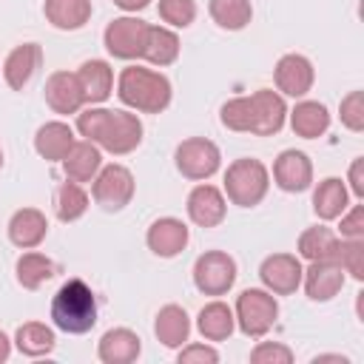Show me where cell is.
Listing matches in <instances>:
<instances>
[{"mask_svg":"<svg viewBox=\"0 0 364 364\" xmlns=\"http://www.w3.org/2000/svg\"><path fill=\"white\" fill-rule=\"evenodd\" d=\"M51 321L68 336H82L97 324V296L82 279H68L51 299Z\"/></svg>","mask_w":364,"mask_h":364,"instance_id":"2","label":"cell"},{"mask_svg":"<svg viewBox=\"0 0 364 364\" xmlns=\"http://www.w3.org/2000/svg\"><path fill=\"white\" fill-rule=\"evenodd\" d=\"M117 97L125 108L139 114H162L171 105L173 88L162 71L145 65H128L117 77Z\"/></svg>","mask_w":364,"mask_h":364,"instance_id":"1","label":"cell"},{"mask_svg":"<svg viewBox=\"0 0 364 364\" xmlns=\"http://www.w3.org/2000/svg\"><path fill=\"white\" fill-rule=\"evenodd\" d=\"M142 353V338L131 327H111L102 333L97 344V355L102 364H134Z\"/></svg>","mask_w":364,"mask_h":364,"instance_id":"19","label":"cell"},{"mask_svg":"<svg viewBox=\"0 0 364 364\" xmlns=\"http://www.w3.org/2000/svg\"><path fill=\"white\" fill-rule=\"evenodd\" d=\"M179 34L168 26H148V37H145V51L142 60H148L156 68H165L171 63H176L179 57Z\"/></svg>","mask_w":364,"mask_h":364,"instance_id":"29","label":"cell"},{"mask_svg":"<svg viewBox=\"0 0 364 364\" xmlns=\"http://www.w3.org/2000/svg\"><path fill=\"white\" fill-rule=\"evenodd\" d=\"M350 208V191L347 182L338 176H327L313 188V213L321 222H333L338 219L344 210Z\"/></svg>","mask_w":364,"mask_h":364,"instance_id":"24","label":"cell"},{"mask_svg":"<svg viewBox=\"0 0 364 364\" xmlns=\"http://www.w3.org/2000/svg\"><path fill=\"white\" fill-rule=\"evenodd\" d=\"M233 318H236V327L247 338H262L273 330V324L279 318V301L264 287H247L236 296Z\"/></svg>","mask_w":364,"mask_h":364,"instance_id":"4","label":"cell"},{"mask_svg":"<svg viewBox=\"0 0 364 364\" xmlns=\"http://www.w3.org/2000/svg\"><path fill=\"white\" fill-rule=\"evenodd\" d=\"M253 100V114H256V125H253V134L256 136H273L284 128L287 122V102L279 91H270V88H259L250 94Z\"/></svg>","mask_w":364,"mask_h":364,"instance_id":"18","label":"cell"},{"mask_svg":"<svg viewBox=\"0 0 364 364\" xmlns=\"http://www.w3.org/2000/svg\"><path fill=\"white\" fill-rule=\"evenodd\" d=\"M91 0H46L43 14L60 31H77L91 20Z\"/></svg>","mask_w":364,"mask_h":364,"instance_id":"27","label":"cell"},{"mask_svg":"<svg viewBox=\"0 0 364 364\" xmlns=\"http://www.w3.org/2000/svg\"><path fill=\"white\" fill-rule=\"evenodd\" d=\"M40 63H43V48L37 43H20V46H14L9 51V57H6V63H3V80H6V85L11 91H23L31 82V77L37 74Z\"/></svg>","mask_w":364,"mask_h":364,"instance_id":"17","label":"cell"},{"mask_svg":"<svg viewBox=\"0 0 364 364\" xmlns=\"http://www.w3.org/2000/svg\"><path fill=\"white\" fill-rule=\"evenodd\" d=\"M219 122H222L228 131L253 134V125H256L253 100H250V97H230V100L219 108Z\"/></svg>","mask_w":364,"mask_h":364,"instance_id":"35","label":"cell"},{"mask_svg":"<svg viewBox=\"0 0 364 364\" xmlns=\"http://www.w3.org/2000/svg\"><path fill=\"white\" fill-rule=\"evenodd\" d=\"M173 165L185 179L205 182L222 168V151L216 142H210L205 136H191V139H182L176 145Z\"/></svg>","mask_w":364,"mask_h":364,"instance_id":"5","label":"cell"},{"mask_svg":"<svg viewBox=\"0 0 364 364\" xmlns=\"http://www.w3.org/2000/svg\"><path fill=\"white\" fill-rule=\"evenodd\" d=\"M46 102L54 114H77L82 105H85V94L80 88V80L74 71H54L48 80H46Z\"/></svg>","mask_w":364,"mask_h":364,"instance_id":"16","label":"cell"},{"mask_svg":"<svg viewBox=\"0 0 364 364\" xmlns=\"http://www.w3.org/2000/svg\"><path fill=\"white\" fill-rule=\"evenodd\" d=\"M14 273H17V284L26 287V290H37L43 287L51 276H54V262L37 250H28L17 259L14 264Z\"/></svg>","mask_w":364,"mask_h":364,"instance_id":"32","label":"cell"},{"mask_svg":"<svg viewBox=\"0 0 364 364\" xmlns=\"http://www.w3.org/2000/svg\"><path fill=\"white\" fill-rule=\"evenodd\" d=\"M193 287L205 296H225L236 284V259L225 250H205L193 262Z\"/></svg>","mask_w":364,"mask_h":364,"instance_id":"6","label":"cell"},{"mask_svg":"<svg viewBox=\"0 0 364 364\" xmlns=\"http://www.w3.org/2000/svg\"><path fill=\"white\" fill-rule=\"evenodd\" d=\"M88 210V193L80 182L65 179L54 193V213L60 222H77Z\"/></svg>","mask_w":364,"mask_h":364,"instance_id":"34","label":"cell"},{"mask_svg":"<svg viewBox=\"0 0 364 364\" xmlns=\"http://www.w3.org/2000/svg\"><path fill=\"white\" fill-rule=\"evenodd\" d=\"M102 168V148L97 142L80 139L71 145V151L63 156V173L71 182H91Z\"/></svg>","mask_w":364,"mask_h":364,"instance_id":"21","label":"cell"},{"mask_svg":"<svg viewBox=\"0 0 364 364\" xmlns=\"http://www.w3.org/2000/svg\"><path fill=\"white\" fill-rule=\"evenodd\" d=\"M48 236V219L37 208H20L9 219V242L20 250H34Z\"/></svg>","mask_w":364,"mask_h":364,"instance_id":"20","label":"cell"},{"mask_svg":"<svg viewBox=\"0 0 364 364\" xmlns=\"http://www.w3.org/2000/svg\"><path fill=\"white\" fill-rule=\"evenodd\" d=\"M0 168H3V151H0Z\"/></svg>","mask_w":364,"mask_h":364,"instance_id":"46","label":"cell"},{"mask_svg":"<svg viewBox=\"0 0 364 364\" xmlns=\"http://www.w3.org/2000/svg\"><path fill=\"white\" fill-rule=\"evenodd\" d=\"M273 182L284 193H301L313 185V162L304 151L287 148L273 162Z\"/></svg>","mask_w":364,"mask_h":364,"instance_id":"13","label":"cell"},{"mask_svg":"<svg viewBox=\"0 0 364 364\" xmlns=\"http://www.w3.org/2000/svg\"><path fill=\"white\" fill-rule=\"evenodd\" d=\"M347 273L341 270V264L336 259H318L310 262L301 273V284L310 301H330L341 293Z\"/></svg>","mask_w":364,"mask_h":364,"instance_id":"11","label":"cell"},{"mask_svg":"<svg viewBox=\"0 0 364 364\" xmlns=\"http://www.w3.org/2000/svg\"><path fill=\"white\" fill-rule=\"evenodd\" d=\"M250 361L253 364H290L293 361V350L282 341H259L250 350Z\"/></svg>","mask_w":364,"mask_h":364,"instance_id":"40","label":"cell"},{"mask_svg":"<svg viewBox=\"0 0 364 364\" xmlns=\"http://www.w3.org/2000/svg\"><path fill=\"white\" fill-rule=\"evenodd\" d=\"M176 361L179 364H216L219 353L210 344H182Z\"/></svg>","mask_w":364,"mask_h":364,"instance_id":"42","label":"cell"},{"mask_svg":"<svg viewBox=\"0 0 364 364\" xmlns=\"http://www.w3.org/2000/svg\"><path fill=\"white\" fill-rule=\"evenodd\" d=\"M148 26L145 20H139L136 14H122L117 20H111L102 31V46L111 57L117 60H142L145 51V37H148Z\"/></svg>","mask_w":364,"mask_h":364,"instance_id":"7","label":"cell"},{"mask_svg":"<svg viewBox=\"0 0 364 364\" xmlns=\"http://www.w3.org/2000/svg\"><path fill=\"white\" fill-rule=\"evenodd\" d=\"M273 80H276V88L284 97L299 100L313 88L316 68L304 54H284V57H279V63L273 68Z\"/></svg>","mask_w":364,"mask_h":364,"instance_id":"12","label":"cell"},{"mask_svg":"<svg viewBox=\"0 0 364 364\" xmlns=\"http://www.w3.org/2000/svg\"><path fill=\"white\" fill-rule=\"evenodd\" d=\"M336 262L355 282H364V239H338Z\"/></svg>","mask_w":364,"mask_h":364,"instance_id":"36","label":"cell"},{"mask_svg":"<svg viewBox=\"0 0 364 364\" xmlns=\"http://www.w3.org/2000/svg\"><path fill=\"white\" fill-rule=\"evenodd\" d=\"M270 191V171L262 159L242 156L225 171V193L239 208H256Z\"/></svg>","mask_w":364,"mask_h":364,"instance_id":"3","label":"cell"},{"mask_svg":"<svg viewBox=\"0 0 364 364\" xmlns=\"http://www.w3.org/2000/svg\"><path fill=\"white\" fill-rule=\"evenodd\" d=\"M77 142L74 128L63 119H51L43 122L34 134V151L46 159V162H63V156L71 151V145Z\"/></svg>","mask_w":364,"mask_h":364,"instance_id":"23","label":"cell"},{"mask_svg":"<svg viewBox=\"0 0 364 364\" xmlns=\"http://www.w3.org/2000/svg\"><path fill=\"white\" fill-rule=\"evenodd\" d=\"M296 250L301 259L307 262H318V259H336V250H338V236L336 230L324 228V225H313L307 230H301L299 242H296Z\"/></svg>","mask_w":364,"mask_h":364,"instance_id":"31","label":"cell"},{"mask_svg":"<svg viewBox=\"0 0 364 364\" xmlns=\"http://www.w3.org/2000/svg\"><path fill=\"white\" fill-rule=\"evenodd\" d=\"M91 182H94V188H91L94 202H97L102 210H108V213H119V210H122L125 205H131V199H134V188H136L134 173H131L125 165H119V162L102 165L100 173H97Z\"/></svg>","mask_w":364,"mask_h":364,"instance_id":"8","label":"cell"},{"mask_svg":"<svg viewBox=\"0 0 364 364\" xmlns=\"http://www.w3.org/2000/svg\"><path fill=\"white\" fill-rule=\"evenodd\" d=\"M142 134H145L142 119H139L136 114L125 111V108H117V111H108L97 145H100L102 151L114 154V156H122V154H131V151L139 148Z\"/></svg>","mask_w":364,"mask_h":364,"instance_id":"9","label":"cell"},{"mask_svg":"<svg viewBox=\"0 0 364 364\" xmlns=\"http://www.w3.org/2000/svg\"><path fill=\"white\" fill-rule=\"evenodd\" d=\"M188 239H191L188 225H185L182 219H176V216H162V219L151 222V228H148V233H145L148 250H151L154 256H159V259H173V256H179V253L188 247Z\"/></svg>","mask_w":364,"mask_h":364,"instance_id":"14","label":"cell"},{"mask_svg":"<svg viewBox=\"0 0 364 364\" xmlns=\"http://www.w3.org/2000/svg\"><path fill=\"white\" fill-rule=\"evenodd\" d=\"M74 74L80 80L85 102L100 105V102H105L114 94V68L105 60H85Z\"/></svg>","mask_w":364,"mask_h":364,"instance_id":"25","label":"cell"},{"mask_svg":"<svg viewBox=\"0 0 364 364\" xmlns=\"http://www.w3.org/2000/svg\"><path fill=\"white\" fill-rule=\"evenodd\" d=\"M159 17L168 28H188L196 20V0H159Z\"/></svg>","mask_w":364,"mask_h":364,"instance_id":"37","label":"cell"},{"mask_svg":"<svg viewBox=\"0 0 364 364\" xmlns=\"http://www.w3.org/2000/svg\"><path fill=\"white\" fill-rule=\"evenodd\" d=\"M154 336L168 350H179L191 336V318H188L185 307H179V304L159 307V313L154 318Z\"/></svg>","mask_w":364,"mask_h":364,"instance_id":"26","label":"cell"},{"mask_svg":"<svg viewBox=\"0 0 364 364\" xmlns=\"http://www.w3.org/2000/svg\"><path fill=\"white\" fill-rule=\"evenodd\" d=\"M114 6H119V9H122V11H128V14H136V11L148 9V6H151V0H114Z\"/></svg>","mask_w":364,"mask_h":364,"instance_id":"44","label":"cell"},{"mask_svg":"<svg viewBox=\"0 0 364 364\" xmlns=\"http://www.w3.org/2000/svg\"><path fill=\"white\" fill-rule=\"evenodd\" d=\"M196 330L202 333L205 341H225L230 338V333L236 330V318H233V310L225 304V301H208L199 316H196Z\"/></svg>","mask_w":364,"mask_h":364,"instance_id":"28","label":"cell"},{"mask_svg":"<svg viewBox=\"0 0 364 364\" xmlns=\"http://www.w3.org/2000/svg\"><path fill=\"white\" fill-rule=\"evenodd\" d=\"M301 262L293 253H270L259 264V279L273 296H290L301 287Z\"/></svg>","mask_w":364,"mask_h":364,"instance_id":"10","label":"cell"},{"mask_svg":"<svg viewBox=\"0 0 364 364\" xmlns=\"http://www.w3.org/2000/svg\"><path fill=\"white\" fill-rule=\"evenodd\" d=\"M341 239H364V205H353L338 216Z\"/></svg>","mask_w":364,"mask_h":364,"instance_id":"41","label":"cell"},{"mask_svg":"<svg viewBox=\"0 0 364 364\" xmlns=\"http://www.w3.org/2000/svg\"><path fill=\"white\" fill-rule=\"evenodd\" d=\"M208 11H210V20L225 31H242L253 20L250 0H210Z\"/></svg>","mask_w":364,"mask_h":364,"instance_id":"33","label":"cell"},{"mask_svg":"<svg viewBox=\"0 0 364 364\" xmlns=\"http://www.w3.org/2000/svg\"><path fill=\"white\" fill-rule=\"evenodd\" d=\"M347 182H350V188H347V191H353V196H355V199H364V156H355V159L350 162Z\"/></svg>","mask_w":364,"mask_h":364,"instance_id":"43","label":"cell"},{"mask_svg":"<svg viewBox=\"0 0 364 364\" xmlns=\"http://www.w3.org/2000/svg\"><path fill=\"white\" fill-rule=\"evenodd\" d=\"M9 355H11V338H9V336L0 330V364H3Z\"/></svg>","mask_w":364,"mask_h":364,"instance_id":"45","label":"cell"},{"mask_svg":"<svg viewBox=\"0 0 364 364\" xmlns=\"http://www.w3.org/2000/svg\"><path fill=\"white\" fill-rule=\"evenodd\" d=\"M111 108H102V105H88V108H80L77 111V131L82 139L88 142H97L100 139V131L105 125V117H108Z\"/></svg>","mask_w":364,"mask_h":364,"instance_id":"39","label":"cell"},{"mask_svg":"<svg viewBox=\"0 0 364 364\" xmlns=\"http://www.w3.org/2000/svg\"><path fill=\"white\" fill-rule=\"evenodd\" d=\"M14 347L28 355V358H43V355H51L54 347H57V336L48 324L43 321H26L17 327L14 333Z\"/></svg>","mask_w":364,"mask_h":364,"instance_id":"30","label":"cell"},{"mask_svg":"<svg viewBox=\"0 0 364 364\" xmlns=\"http://www.w3.org/2000/svg\"><path fill=\"white\" fill-rule=\"evenodd\" d=\"M188 219L196 225V228H216L222 225L225 213H228V202H225V193L216 188V185H196L191 193H188Z\"/></svg>","mask_w":364,"mask_h":364,"instance_id":"15","label":"cell"},{"mask_svg":"<svg viewBox=\"0 0 364 364\" xmlns=\"http://www.w3.org/2000/svg\"><path fill=\"white\" fill-rule=\"evenodd\" d=\"M338 117L341 125L361 134L364 131V91H350L341 102H338Z\"/></svg>","mask_w":364,"mask_h":364,"instance_id":"38","label":"cell"},{"mask_svg":"<svg viewBox=\"0 0 364 364\" xmlns=\"http://www.w3.org/2000/svg\"><path fill=\"white\" fill-rule=\"evenodd\" d=\"M287 119H290L293 134L301 136V139H318L330 128V111L318 100H301V102H296L293 111H287Z\"/></svg>","mask_w":364,"mask_h":364,"instance_id":"22","label":"cell"}]
</instances>
